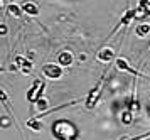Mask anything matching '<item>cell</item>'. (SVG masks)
Returning a JSON list of instances; mask_svg holds the SVG:
<instances>
[{"mask_svg": "<svg viewBox=\"0 0 150 140\" xmlns=\"http://www.w3.org/2000/svg\"><path fill=\"white\" fill-rule=\"evenodd\" d=\"M105 76H106V73L103 74V78L98 83L95 85V88L89 91L88 95V98L84 100V103H86V108L88 110H91V108H95L96 107V103H98V100L101 98V93H103V83H105Z\"/></svg>", "mask_w": 150, "mask_h": 140, "instance_id": "6da1fadb", "label": "cell"}, {"mask_svg": "<svg viewBox=\"0 0 150 140\" xmlns=\"http://www.w3.org/2000/svg\"><path fill=\"white\" fill-rule=\"evenodd\" d=\"M64 71L61 64H46L42 66V76H46L47 80H61Z\"/></svg>", "mask_w": 150, "mask_h": 140, "instance_id": "7a4b0ae2", "label": "cell"}, {"mask_svg": "<svg viewBox=\"0 0 150 140\" xmlns=\"http://www.w3.org/2000/svg\"><path fill=\"white\" fill-rule=\"evenodd\" d=\"M135 17H137V9H128L127 12L123 14V17L120 19V22H118V26H116L115 29H113V31L110 32V36L106 37V39H110L111 36H115V32L118 31V29H122V27H127V26L130 24V22H132V20L135 19Z\"/></svg>", "mask_w": 150, "mask_h": 140, "instance_id": "3957f363", "label": "cell"}, {"mask_svg": "<svg viewBox=\"0 0 150 140\" xmlns=\"http://www.w3.org/2000/svg\"><path fill=\"white\" fill-rule=\"evenodd\" d=\"M96 59L100 61V63H111V61L115 59V51L110 49V47H103V49L98 51Z\"/></svg>", "mask_w": 150, "mask_h": 140, "instance_id": "277c9868", "label": "cell"}, {"mask_svg": "<svg viewBox=\"0 0 150 140\" xmlns=\"http://www.w3.org/2000/svg\"><path fill=\"white\" fill-rule=\"evenodd\" d=\"M15 66L19 68L24 74H29L32 71V63L29 59H25L24 56H15Z\"/></svg>", "mask_w": 150, "mask_h": 140, "instance_id": "5b68a950", "label": "cell"}, {"mask_svg": "<svg viewBox=\"0 0 150 140\" xmlns=\"http://www.w3.org/2000/svg\"><path fill=\"white\" fill-rule=\"evenodd\" d=\"M116 68H118L120 71H127V73L133 74V76H142V74L138 73L133 66H130L128 61L125 59V58H118V59H116Z\"/></svg>", "mask_w": 150, "mask_h": 140, "instance_id": "8992f818", "label": "cell"}, {"mask_svg": "<svg viewBox=\"0 0 150 140\" xmlns=\"http://www.w3.org/2000/svg\"><path fill=\"white\" fill-rule=\"evenodd\" d=\"M57 61H59V64H61V66L68 68V66H71V64L74 63V56H73L71 51H62V53L59 54Z\"/></svg>", "mask_w": 150, "mask_h": 140, "instance_id": "52a82bcc", "label": "cell"}, {"mask_svg": "<svg viewBox=\"0 0 150 140\" xmlns=\"http://www.w3.org/2000/svg\"><path fill=\"white\" fill-rule=\"evenodd\" d=\"M41 85H42V80H35L34 83H32L30 90L27 91V100L29 101L35 103V100H37V93H39V90H37V88H41Z\"/></svg>", "mask_w": 150, "mask_h": 140, "instance_id": "ba28073f", "label": "cell"}, {"mask_svg": "<svg viewBox=\"0 0 150 140\" xmlns=\"http://www.w3.org/2000/svg\"><path fill=\"white\" fill-rule=\"evenodd\" d=\"M22 10H24V14H27L30 17H37L39 15V7L35 5L34 2H25L22 5Z\"/></svg>", "mask_w": 150, "mask_h": 140, "instance_id": "9c48e42d", "label": "cell"}, {"mask_svg": "<svg viewBox=\"0 0 150 140\" xmlns=\"http://www.w3.org/2000/svg\"><path fill=\"white\" fill-rule=\"evenodd\" d=\"M135 34H137V36H140V37L149 36V34H150V24H149V22H142V24H138L137 29H135Z\"/></svg>", "mask_w": 150, "mask_h": 140, "instance_id": "30bf717a", "label": "cell"}, {"mask_svg": "<svg viewBox=\"0 0 150 140\" xmlns=\"http://www.w3.org/2000/svg\"><path fill=\"white\" fill-rule=\"evenodd\" d=\"M7 12L12 15V17H15V19H19V17H22L24 15V10H22V7L15 5V4H10V5L7 7Z\"/></svg>", "mask_w": 150, "mask_h": 140, "instance_id": "8fae6325", "label": "cell"}, {"mask_svg": "<svg viewBox=\"0 0 150 140\" xmlns=\"http://www.w3.org/2000/svg\"><path fill=\"white\" fill-rule=\"evenodd\" d=\"M39 120H41L39 117H35V118H32V120H29L27 122V127H30L32 130H37V132H39V130H42V123Z\"/></svg>", "mask_w": 150, "mask_h": 140, "instance_id": "7c38bea8", "label": "cell"}, {"mask_svg": "<svg viewBox=\"0 0 150 140\" xmlns=\"http://www.w3.org/2000/svg\"><path fill=\"white\" fill-rule=\"evenodd\" d=\"M35 105H37L39 110H49V103H47V100H44V98H39V100L35 101Z\"/></svg>", "mask_w": 150, "mask_h": 140, "instance_id": "4fadbf2b", "label": "cell"}, {"mask_svg": "<svg viewBox=\"0 0 150 140\" xmlns=\"http://www.w3.org/2000/svg\"><path fill=\"white\" fill-rule=\"evenodd\" d=\"M140 5L145 7V9H149V7H150V0H142V2H140Z\"/></svg>", "mask_w": 150, "mask_h": 140, "instance_id": "5bb4252c", "label": "cell"}, {"mask_svg": "<svg viewBox=\"0 0 150 140\" xmlns=\"http://www.w3.org/2000/svg\"><path fill=\"white\" fill-rule=\"evenodd\" d=\"M0 31H2V36H5V32H7V27L2 24V26H0Z\"/></svg>", "mask_w": 150, "mask_h": 140, "instance_id": "9a60e30c", "label": "cell"}]
</instances>
